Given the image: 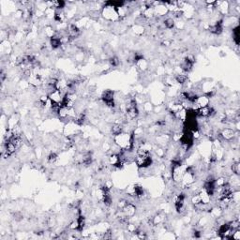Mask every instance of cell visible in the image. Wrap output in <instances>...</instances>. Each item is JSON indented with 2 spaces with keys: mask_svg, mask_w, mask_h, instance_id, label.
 I'll list each match as a JSON object with an SVG mask.
<instances>
[{
  "mask_svg": "<svg viewBox=\"0 0 240 240\" xmlns=\"http://www.w3.org/2000/svg\"><path fill=\"white\" fill-rule=\"evenodd\" d=\"M237 132H235V131L234 130V128H223V130L219 132V136H220L221 140L232 141V140H234L235 138V137H237V135H236Z\"/></svg>",
  "mask_w": 240,
  "mask_h": 240,
  "instance_id": "7a4b0ae2",
  "label": "cell"
},
{
  "mask_svg": "<svg viewBox=\"0 0 240 240\" xmlns=\"http://www.w3.org/2000/svg\"><path fill=\"white\" fill-rule=\"evenodd\" d=\"M135 66L137 67V68H138V70H139L140 71L144 72V71H147L148 70L149 63H148V61H147V59H144V58L143 57V58L139 59L138 61H136Z\"/></svg>",
  "mask_w": 240,
  "mask_h": 240,
  "instance_id": "8992f818",
  "label": "cell"
},
{
  "mask_svg": "<svg viewBox=\"0 0 240 240\" xmlns=\"http://www.w3.org/2000/svg\"><path fill=\"white\" fill-rule=\"evenodd\" d=\"M154 11H155V16H158V17H162L169 12L168 8L162 2H160L156 7H154Z\"/></svg>",
  "mask_w": 240,
  "mask_h": 240,
  "instance_id": "5b68a950",
  "label": "cell"
},
{
  "mask_svg": "<svg viewBox=\"0 0 240 240\" xmlns=\"http://www.w3.org/2000/svg\"><path fill=\"white\" fill-rule=\"evenodd\" d=\"M163 24H164V27L168 30H171L175 28V20L172 17H168L166 18L164 21H163Z\"/></svg>",
  "mask_w": 240,
  "mask_h": 240,
  "instance_id": "ba28073f",
  "label": "cell"
},
{
  "mask_svg": "<svg viewBox=\"0 0 240 240\" xmlns=\"http://www.w3.org/2000/svg\"><path fill=\"white\" fill-rule=\"evenodd\" d=\"M231 172L235 175H239V174H240V163H239L238 160L233 162V164L231 165Z\"/></svg>",
  "mask_w": 240,
  "mask_h": 240,
  "instance_id": "8fae6325",
  "label": "cell"
},
{
  "mask_svg": "<svg viewBox=\"0 0 240 240\" xmlns=\"http://www.w3.org/2000/svg\"><path fill=\"white\" fill-rule=\"evenodd\" d=\"M143 110H144V112L147 113V114H150L151 112H153L154 106H153V104L151 103L150 101H145L144 103L143 104Z\"/></svg>",
  "mask_w": 240,
  "mask_h": 240,
  "instance_id": "5bb4252c",
  "label": "cell"
},
{
  "mask_svg": "<svg viewBox=\"0 0 240 240\" xmlns=\"http://www.w3.org/2000/svg\"><path fill=\"white\" fill-rule=\"evenodd\" d=\"M132 30L133 32L136 34V35H138V36H141L143 35V34L144 33V27H143V25L141 24H135L133 27H132Z\"/></svg>",
  "mask_w": 240,
  "mask_h": 240,
  "instance_id": "7c38bea8",
  "label": "cell"
},
{
  "mask_svg": "<svg viewBox=\"0 0 240 240\" xmlns=\"http://www.w3.org/2000/svg\"><path fill=\"white\" fill-rule=\"evenodd\" d=\"M108 62H109V65L113 68H117L119 65H120V60L117 56L114 55L112 57H110L108 59Z\"/></svg>",
  "mask_w": 240,
  "mask_h": 240,
  "instance_id": "4fadbf2b",
  "label": "cell"
},
{
  "mask_svg": "<svg viewBox=\"0 0 240 240\" xmlns=\"http://www.w3.org/2000/svg\"><path fill=\"white\" fill-rule=\"evenodd\" d=\"M100 15L102 16L103 19L111 23H118L120 21L116 8L110 6L103 5V8H102V10L100 11Z\"/></svg>",
  "mask_w": 240,
  "mask_h": 240,
  "instance_id": "6da1fadb",
  "label": "cell"
},
{
  "mask_svg": "<svg viewBox=\"0 0 240 240\" xmlns=\"http://www.w3.org/2000/svg\"><path fill=\"white\" fill-rule=\"evenodd\" d=\"M156 153L159 158H163L165 156V149L163 147H158L156 149Z\"/></svg>",
  "mask_w": 240,
  "mask_h": 240,
  "instance_id": "e0dca14e",
  "label": "cell"
},
{
  "mask_svg": "<svg viewBox=\"0 0 240 240\" xmlns=\"http://www.w3.org/2000/svg\"><path fill=\"white\" fill-rule=\"evenodd\" d=\"M123 213L125 214V216L128 217V219H131L132 218L134 215H135V213H136V207L131 202H128L125 207H123L122 209Z\"/></svg>",
  "mask_w": 240,
  "mask_h": 240,
  "instance_id": "277c9868",
  "label": "cell"
},
{
  "mask_svg": "<svg viewBox=\"0 0 240 240\" xmlns=\"http://www.w3.org/2000/svg\"><path fill=\"white\" fill-rule=\"evenodd\" d=\"M55 12H56V11L55 10V8H46V11H44V16H45V18L49 19V20L54 19V18H55Z\"/></svg>",
  "mask_w": 240,
  "mask_h": 240,
  "instance_id": "30bf717a",
  "label": "cell"
},
{
  "mask_svg": "<svg viewBox=\"0 0 240 240\" xmlns=\"http://www.w3.org/2000/svg\"><path fill=\"white\" fill-rule=\"evenodd\" d=\"M65 94L66 93L60 91V90H55V91L52 92L49 95V99L52 101V102H55V103L61 104L62 103V100L64 99Z\"/></svg>",
  "mask_w": 240,
  "mask_h": 240,
  "instance_id": "3957f363",
  "label": "cell"
},
{
  "mask_svg": "<svg viewBox=\"0 0 240 240\" xmlns=\"http://www.w3.org/2000/svg\"><path fill=\"white\" fill-rule=\"evenodd\" d=\"M44 33H45V36L47 38L51 39V38H53L55 35L56 30L54 29V27H52V25H47V27H45V28H44Z\"/></svg>",
  "mask_w": 240,
  "mask_h": 240,
  "instance_id": "9c48e42d",
  "label": "cell"
},
{
  "mask_svg": "<svg viewBox=\"0 0 240 240\" xmlns=\"http://www.w3.org/2000/svg\"><path fill=\"white\" fill-rule=\"evenodd\" d=\"M108 161H109V164L112 165L113 167H116L120 162H121L119 155L118 154H115V153H111V155L108 158Z\"/></svg>",
  "mask_w": 240,
  "mask_h": 240,
  "instance_id": "52a82bcc",
  "label": "cell"
},
{
  "mask_svg": "<svg viewBox=\"0 0 240 240\" xmlns=\"http://www.w3.org/2000/svg\"><path fill=\"white\" fill-rule=\"evenodd\" d=\"M231 239H234V240H240V230L239 229H236L235 230L232 235H231Z\"/></svg>",
  "mask_w": 240,
  "mask_h": 240,
  "instance_id": "2e32d148",
  "label": "cell"
},
{
  "mask_svg": "<svg viewBox=\"0 0 240 240\" xmlns=\"http://www.w3.org/2000/svg\"><path fill=\"white\" fill-rule=\"evenodd\" d=\"M57 159H58V155H57L55 152H54V151L50 152V154L47 156V161L49 162V163H51V164L55 163V162Z\"/></svg>",
  "mask_w": 240,
  "mask_h": 240,
  "instance_id": "9a60e30c",
  "label": "cell"
}]
</instances>
